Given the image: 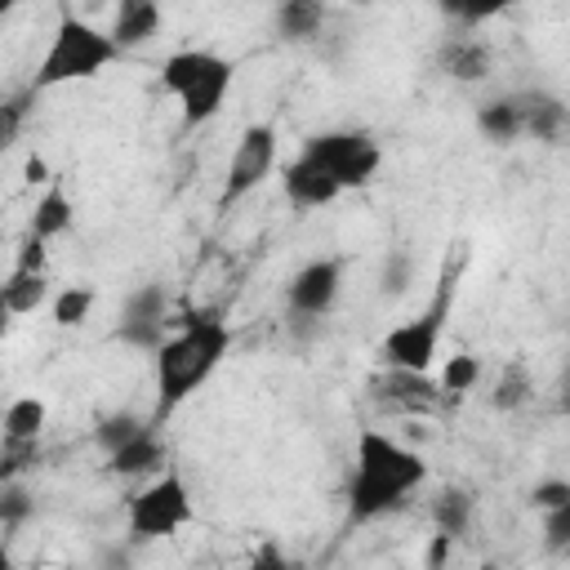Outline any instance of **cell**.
<instances>
[{"instance_id": "obj_1", "label": "cell", "mask_w": 570, "mask_h": 570, "mask_svg": "<svg viewBox=\"0 0 570 570\" xmlns=\"http://www.w3.org/2000/svg\"><path fill=\"white\" fill-rule=\"evenodd\" d=\"M428 481V463L414 445L396 441L383 428H361L352 445V476H347V517L370 525L410 503V494Z\"/></svg>"}, {"instance_id": "obj_2", "label": "cell", "mask_w": 570, "mask_h": 570, "mask_svg": "<svg viewBox=\"0 0 570 570\" xmlns=\"http://www.w3.org/2000/svg\"><path fill=\"white\" fill-rule=\"evenodd\" d=\"M232 352V330L214 312H191L183 316L169 338L151 352L156 356V419H169L183 401H191L209 374L227 361Z\"/></svg>"}, {"instance_id": "obj_3", "label": "cell", "mask_w": 570, "mask_h": 570, "mask_svg": "<svg viewBox=\"0 0 570 570\" xmlns=\"http://www.w3.org/2000/svg\"><path fill=\"white\" fill-rule=\"evenodd\" d=\"M120 58L116 40L107 36V27H94L89 18L62 9L58 13V27L49 36V49L40 53V67L31 76V94H45V89H58V85H80V80H94L102 76L111 62Z\"/></svg>"}, {"instance_id": "obj_4", "label": "cell", "mask_w": 570, "mask_h": 570, "mask_svg": "<svg viewBox=\"0 0 570 570\" xmlns=\"http://www.w3.org/2000/svg\"><path fill=\"white\" fill-rule=\"evenodd\" d=\"M232 80H236V62L214 49H174L160 62V85H165V94L178 98L187 129H200L223 111Z\"/></svg>"}, {"instance_id": "obj_5", "label": "cell", "mask_w": 570, "mask_h": 570, "mask_svg": "<svg viewBox=\"0 0 570 570\" xmlns=\"http://www.w3.org/2000/svg\"><path fill=\"white\" fill-rule=\"evenodd\" d=\"M191 517H196V503H191L187 481L165 472L156 481H142L129 494L125 534H129V543H160V539H174L183 525H191Z\"/></svg>"}, {"instance_id": "obj_6", "label": "cell", "mask_w": 570, "mask_h": 570, "mask_svg": "<svg viewBox=\"0 0 570 570\" xmlns=\"http://www.w3.org/2000/svg\"><path fill=\"white\" fill-rule=\"evenodd\" d=\"M298 151H307L343 191L370 187L374 174H379V165H383V147L365 129H321Z\"/></svg>"}, {"instance_id": "obj_7", "label": "cell", "mask_w": 570, "mask_h": 570, "mask_svg": "<svg viewBox=\"0 0 570 570\" xmlns=\"http://www.w3.org/2000/svg\"><path fill=\"white\" fill-rule=\"evenodd\" d=\"M445 312H450V294L441 289L436 303L401 325H392L379 343V361L387 370H401V374H432L436 356H441V334H445Z\"/></svg>"}, {"instance_id": "obj_8", "label": "cell", "mask_w": 570, "mask_h": 570, "mask_svg": "<svg viewBox=\"0 0 570 570\" xmlns=\"http://www.w3.org/2000/svg\"><path fill=\"white\" fill-rule=\"evenodd\" d=\"M281 165V138L276 125H245L232 156H227V178H223V205H236L254 187H263Z\"/></svg>"}, {"instance_id": "obj_9", "label": "cell", "mask_w": 570, "mask_h": 570, "mask_svg": "<svg viewBox=\"0 0 570 570\" xmlns=\"http://www.w3.org/2000/svg\"><path fill=\"white\" fill-rule=\"evenodd\" d=\"M338 294H343V263H338V258H312V263H303V267L289 276V285H285V307H289L294 316H303V321H321V316L334 312Z\"/></svg>"}, {"instance_id": "obj_10", "label": "cell", "mask_w": 570, "mask_h": 570, "mask_svg": "<svg viewBox=\"0 0 570 570\" xmlns=\"http://www.w3.org/2000/svg\"><path fill=\"white\" fill-rule=\"evenodd\" d=\"M116 334L134 347H160L169 338V294L165 285H138L129 289V298L120 303V321Z\"/></svg>"}, {"instance_id": "obj_11", "label": "cell", "mask_w": 570, "mask_h": 570, "mask_svg": "<svg viewBox=\"0 0 570 570\" xmlns=\"http://www.w3.org/2000/svg\"><path fill=\"white\" fill-rule=\"evenodd\" d=\"M521 129L530 142H543V147H561L570 138V107L561 94L552 89H521Z\"/></svg>"}, {"instance_id": "obj_12", "label": "cell", "mask_w": 570, "mask_h": 570, "mask_svg": "<svg viewBox=\"0 0 570 570\" xmlns=\"http://www.w3.org/2000/svg\"><path fill=\"white\" fill-rule=\"evenodd\" d=\"M281 191H285V200H289L294 209H321V205H330V200L343 196V187H338L307 151H298V156L281 169Z\"/></svg>"}, {"instance_id": "obj_13", "label": "cell", "mask_w": 570, "mask_h": 570, "mask_svg": "<svg viewBox=\"0 0 570 570\" xmlns=\"http://www.w3.org/2000/svg\"><path fill=\"white\" fill-rule=\"evenodd\" d=\"M436 67H441L450 80H459V85H476V80H485V76L494 71V49H490L481 36L459 31V36H445V40H441Z\"/></svg>"}, {"instance_id": "obj_14", "label": "cell", "mask_w": 570, "mask_h": 570, "mask_svg": "<svg viewBox=\"0 0 570 570\" xmlns=\"http://www.w3.org/2000/svg\"><path fill=\"white\" fill-rule=\"evenodd\" d=\"M107 468L116 476H125V481H156V476H165V441H160V432L156 428L138 432L125 450H116L107 459Z\"/></svg>"}, {"instance_id": "obj_15", "label": "cell", "mask_w": 570, "mask_h": 570, "mask_svg": "<svg viewBox=\"0 0 570 570\" xmlns=\"http://www.w3.org/2000/svg\"><path fill=\"white\" fill-rule=\"evenodd\" d=\"M156 31H160V4H156V0H120V4L111 9V27H107V36L116 40L120 53L147 45Z\"/></svg>"}, {"instance_id": "obj_16", "label": "cell", "mask_w": 570, "mask_h": 570, "mask_svg": "<svg viewBox=\"0 0 570 570\" xmlns=\"http://www.w3.org/2000/svg\"><path fill=\"white\" fill-rule=\"evenodd\" d=\"M476 134L494 147H512L525 138L521 129V98L517 94H499V98H485L476 102Z\"/></svg>"}, {"instance_id": "obj_17", "label": "cell", "mask_w": 570, "mask_h": 570, "mask_svg": "<svg viewBox=\"0 0 570 570\" xmlns=\"http://www.w3.org/2000/svg\"><path fill=\"white\" fill-rule=\"evenodd\" d=\"M71 223H76L71 196H67V191H62V183L53 178V183H49V187L36 196V209H31L27 236H31V240H40V245H49V240L67 236V232H71Z\"/></svg>"}, {"instance_id": "obj_18", "label": "cell", "mask_w": 570, "mask_h": 570, "mask_svg": "<svg viewBox=\"0 0 570 570\" xmlns=\"http://www.w3.org/2000/svg\"><path fill=\"white\" fill-rule=\"evenodd\" d=\"M472 521H476V499H472V490L445 485V490L432 499V525H436L441 534L463 539V534L472 530Z\"/></svg>"}, {"instance_id": "obj_19", "label": "cell", "mask_w": 570, "mask_h": 570, "mask_svg": "<svg viewBox=\"0 0 570 570\" xmlns=\"http://www.w3.org/2000/svg\"><path fill=\"white\" fill-rule=\"evenodd\" d=\"M49 423V405L40 396H13L4 405V445H36Z\"/></svg>"}, {"instance_id": "obj_20", "label": "cell", "mask_w": 570, "mask_h": 570, "mask_svg": "<svg viewBox=\"0 0 570 570\" xmlns=\"http://www.w3.org/2000/svg\"><path fill=\"white\" fill-rule=\"evenodd\" d=\"M0 303H4L9 316H27V312L53 303V298H49V281H45V272H18V267H13L9 281L0 285Z\"/></svg>"}, {"instance_id": "obj_21", "label": "cell", "mask_w": 570, "mask_h": 570, "mask_svg": "<svg viewBox=\"0 0 570 570\" xmlns=\"http://www.w3.org/2000/svg\"><path fill=\"white\" fill-rule=\"evenodd\" d=\"M321 27H325V4L316 0H285L276 9V31L285 40H312L321 36Z\"/></svg>"}, {"instance_id": "obj_22", "label": "cell", "mask_w": 570, "mask_h": 570, "mask_svg": "<svg viewBox=\"0 0 570 570\" xmlns=\"http://www.w3.org/2000/svg\"><path fill=\"white\" fill-rule=\"evenodd\" d=\"M530 392H534V379H530V370H525V361H508L503 370H499V379H494V392H490V405L494 410H521L525 401H530Z\"/></svg>"}, {"instance_id": "obj_23", "label": "cell", "mask_w": 570, "mask_h": 570, "mask_svg": "<svg viewBox=\"0 0 570 570\" xmlns=\"http://www.w3.org/2000/svg\"><path fill=\"white\" fill-rule=\"evenodd\" d=\"M94 303H98V294H94L89 285H62V289L53 294V303H49V316H53V325L76 330V325L89 321Z\"/></svg>"}, {"instance_id": "obj_24", "label": "cell", "mask_w": 570, "mask_h": 570, "mask_svg": "<svg viewBox=\"0 0 570 570\" xmlns=\"http://www.w3.org/2000/svg\"><path fill=\"white\" fill-rule=\"evenodd\" d=\"M151 423H142L134 410H116V414H107V419H98V428H94V441H98V450L111 459L116 450H125L138 432H147Z\"/></svg>"}, {"instance_id": "obj_25", "label": "cell", "mask_w": 570, "mask_h": 570, "mask_svg": "<svg viewBox=\"0 0 570 570\" xmlns=\"http://www.w3.org/2000/svg\"><path fill=\"white\" fill-rule=\"evenodd\" d=\"M481 374H485V361H481L476 352H459V356H445L436 383H441V392L463 396V392H472V387L481 383Z\"/></svg>"}, {"instance_id": "obj_26", "label": "cell", "mask_w": 570, "mask_h": 570, "mask_svg": "<svg viewBox=\"0 0 570 570\" xmlns=\"http://www.w3.org/2000/svg\"><path fill=\"white\" fill-rule=\"evenodd\" d=\"M525 503H530V508L543 517V512H552V508L570 503V481H566V476H543V481H534V485H530Z\"/></svg>"}, {"instance_id": "obj_27", "label": "cell", "mask_w": 570, "mask_h": 570, "mask_svg": "<svg viewBox=\"0 0 570 570\" xmlns=\"http://www.w3.org/2000/svg\"><path fill=\"white\" fill-rule=\"evenodd\" d=\"M249 570H307L298 557H289L276 539H263L254 552H249Z\"/></svg>"}, {"instance_id": "obj_28", "label": "cell", "mask_w": 570, "mask_h": 570, "mask_svg": "<svg viewBox=\"0 0 570 570\" xmlns=\"http://www.w3.org/2000/svg\"><path fill=\"white\" fill-rule=\"evenodd\" d=\"M543 548L548 552H570V503L543 512Z\"/></svg>"}, {"instance_id": "obj_29", "label": "cell", "mask_w": 570, "mask_h": 570, "mask_svg": "<svg viewBox=\"0 0 570 570\" xmlns=\"http://www.w3.org/2000/svg\"><path fill=\"white\" fill-rule=\"evenodd\" d=\"M410 267H414V263H410V254H392V258H387V267H383V289H387V294H401V289H405V281H410Z\"/></svg>"}, {"instance_id": "obj_30", "label": "cell", "mask_w": 570, "mask_h": 570, "mask_svg": "<svg viewBox=\"0 0 570 570\" xmlns=\"http://www.w3.org/2000/svg\"><path fill=\"white\" fill-rule=\"evenodd\" d=\"M450 548H454V539L436 530V534L428 539V548H423V566H428V570H445V557H450Z\"/></svg>"}, {"instance_id": "obj_31", "label": "cell", "mask_w": 570, "mask_h": 570, "mask_svg": "<svg viewBox=\"0 0 570 570\" xmlns=\"http://www.w3.org/2000/svg\"><path fill=\"white\" fill-rule=\"evenodd\" d=\"M22 174H27V183H31V187H49V183H53V174H49V160H45V156H27Z\"/></svg>"}, {"instance_id": "obj_32", "label": "cell", "mask_w": 570, "mask_h": 570, "mask_svg": "<svg viewBox=\"0 0 570 570\" xmlns=\"http://www.w3.org/2000/svg\"><path fill=\"white\" fill-rule=\"evenodd\" d=\"M22 512H27V503H22V490L9 481V494H4V525H18V521H22Z\"/></svg>"}, {"instance_id": "obj_33", "label": "cell", "mask_w": 570, "mask_h": 570, "mask_svg": "<svg viewBox=\"0 0 570 570\" xmlns=\"http://www.w3.org/2000/svg\"><path fill=\"white\" fill-rule=\"evenodd\" d=\"M476 570H503V566H499V561H481Z\"/></svg>"}]
</instances>
